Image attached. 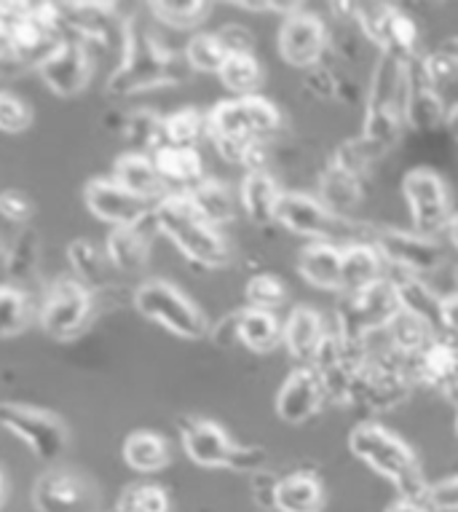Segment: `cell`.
Returning a JSON list of instances; mask_svg holds the SVG:
<instances>
[{
  "mask_svg": "<svg viewBox=\"0 0 458 512\" xmlns=\"http://www.w3.org/2000/svg\"><path fill=\"white\" fill-rule=\"evenodd\" d=\"M3 499H6V478H3V470H0V507H3Z\"/></svg>",
  "mask_w": 458,
  "mask_h": 512,
  "instance_id": "680465c9",
  "label": "cell"
},
{
  "mask_svg": "<svg viewBox=\"0 0 458 512\" xmlns=\"http://www.w3.org/2000/svg\"><path fill=\"white\" fill-rule=\"evenodd\" d=\"M386 512H434L426 502H416V499H397Z\"/></svg>",
  "mask_w": 458,
  "mask_h": 512,
  "instance_id": "11a10c76",
  "label": "cell"
},
{
  "mask_svg": "<svg viewBox=\"0 0 458 512\" xmlns=\"http://www.w3.org/2000/svg\"><path fill=\"white\" fill-rule=\"evenodd\" d=\"M247 309L276 311L287 303V285L276 274H255L244 287Z\"/></svg>",
  "mask_w": 458,
  "mask_h": 512,
  "instance_id": "bcb514c9",
  "label": "cell"
},
{
  "mask_svg": "<svg viewBox=\"0 0 458 512\" xmlns=\"http://www.w3.org/2000/svg\"><path fill=\"white\" fill-rule=\"evenodd\" d=\"M33 504L38 512H97V494L84 475L54 467L35 480Z\"/></svg>",
  "mask_w": 458,
  "mask_h": 512,
  "instance_id": "2e32d148",
  "label": "cell"
},
{
  "mask_svg": "<svg viewBox=\"0 0 458 512\" xmlns=\"http://www.w3.org/2000/svg\"><path fill=\"white\" fill-rule=\"evenodd\" d=\"M193 207L199 210V215L207 223H212L215 228L225 226L236 218V199L234 191L228 188L220 180H212V177H204L196 188L188 191Z\"/></svg>",
  "mask_w": 458,
  "mask_h": 512,
  "instance_id": "836d02e7",
  "label": "cell"
},
{
  "mask_svg": "<svg viewBox=\"0 0 458 512\" xmlns=\"http://www.w3.org/2000/svg\"><path fill=\"white\" fill-rule=\"evenodd\" d=\"M362 199V177L351 175L346 169L330 161V167L319 177V202L333 212L335 218H346L357 210Z\"/></svg>",
  "mask_w": 458,
  "mask_h": 512,
  "instance_id": "f546056e",
  "label": "cell"
},
{
  "mask_svg": "<svg viewBox=\"0 0 458 512\" xmlns=\"http://www.w3.org/2000/svg\"><path fill=\"white\" fill-rule=\"evenodd\" d=\"M113 180L150 204H159L164 196L172 194L167 183L161 180L156 161L148 153L129 151L124 156H118L116 164H113Z\"/></svg>",
  "mask_w": 458,
  "mask_h": 512,
  "instance_id": "44dd1931",
  "label": "cell"
},
{
  "mask_svg": "<svg viewBox=\"0 0 458 512\" xmlns=\"http://www.w3.org/2000/svg\"><path fill=\"white\" fill-rule=\"evenodd\" d=\"M116 512H172L169 494L156 483H134L118 496Z\"/></svg>",
  "mask_w": 458,
  "mask_h": 512,
  "instance_id": "7bdbcfd3",
  "label": "cell"
},
{
  "mask_svg": "<svg viewBox=\"0 0 458 512\" xmlns=\"http://www.w3.org/2000/svg\"><path fill=\"white\" fill-rule=\"evenodd\" d=\"M303 86H306L317 100H335V94H338V73L327 70L325 65H319V68L306 70Z\"/></svg>",
  "mask_w": 458,
  "mask_h": 512,
  "instance_id": "816d5d0a",
  "label": "cell"
},
{
  "mask_svg": "<svg viewBox=\"0 0 458 512\" xmlns=\"http://www.w3.org/2000/svg\"><path fill=\"white\" fill-rule=\"evenodd\" d=\"M381 156H384V151L378 145H373L370 140L359 135L354 140H346V143L338 145V151L333 153V164H338V167L351 172V175L365 177L367 169L373 167Z\"/></svg>",
  "mask_w": 458,
  "mask_h": 512,
  "instance_id": "f6af8a7d",
  "label": "cell"
},
{
  "mask_svg": "<svg viewBox=\"0 0 458 512\" xmlns=\"http://www.w3.org/2000/svg\"><path fill=\"white\" fill-rule=\"evenodd\" d=\"M217 76H220V84L236 97H255L263 86V68L255 54H231Z\"/></svg>",
  "mask_w": 458,
  "mask_h": 512,
  "instance_id": "74e56055",
  "label": "cell"
},
{
  "mask_svg": "<svg viewBox=\"0 0 458 512\" xmlns=\"http://www.w3.org/2000/svg\"><path fill=\"white\" fill-rule=\"evenodd\" d=\"M322 507H325V486L317 475L292 472L276 483V512H322Z\"/></svg>",
  "mask_w": 458,
  "mask_h": 512,
  "instance_id": "83f0119b",
  "label": "cell"
},
{
  "mask_svg": "<svg viewBox=\"0 0 458 512\" xmlns=\"http://www.w3.org/2000/svg\"><path fill=\"white\" fill-rule=\"evenodd\" d=\"M424 70L426 76L432 78L434 86H445L458 78V38H448V41L437 46L432 54H426Z\"/></svg>",
  "mask_w": 458,
  "mask_h": 512,
  "instance_id": "7dc6e473",
  "label": "cell"
},
{
  "mask_svg": "<svg viewBox=\"0 0 458 512\" xmlns=\"http://www.w3.org/2000/svg\"><path fill=\"white\" fill-rule=\"evenodd\" d=\"M67 261L73 269V277L92 290L94 295L108 293L113 290V263H110L108 252L100 250L97 244L89 239H75L67 244Z\"/></svg>",
  "mask_w": 458,
  "mask_h": 512,
  "instance_id": "cb8c5ba5",
  "label": "cell"
},
{
  "mask_svg": "<svg viewBox=\"0 0 458 512\" xmlns=\"http://www.w3.org/2000/svg\"><path fill=\"white\" fill-rule=\"evenodd\" d=\"M282 129V113L266 97H234L207 113V137L215 151L247 172L266 169L268 140Z\"/></svg>",
  "mask_w": 458,
  "mask_h": 512,
  "instance_id": "6da1fadb",
  "label": "cell"
},
{
  "mask_svg": "<svg viewBox=\"0 0 458 512\" xmlns=\"http://www.w3.org/2000/svg\"><path fill=\"white\" fill-rule=\"evenodd\" d=\"M0 427L19 437L30 448V454L46 464L59 462L70 445V429L65 419L35 405L0 403Z\"/></svg>",
  "mask_w": 458,
  "mask_h": 512,
  "instance_id": "9c48e42d",
  "label": "cell"
},
{
  "mask_svg": "<svg viewBox=\"0 0 458 512\" xmlns=\"http://www.w3.org/2000/svg\"><path fill=\"white\" fill-rule=\"evenodd\" d=\"M282 194L284 191H279V185L268 175V169L244 172L242 185H239V202H242L244 215L258 226L276 223V207H279Z\"/></svg>",
  "mask_w": 458,
  "mask_h": 512,
  "instance_id": "484cf974",
  "label": "cell"
},
{
  "mask_svg": "<svg viewBox=\"0 0 458 512\" xmlns=\"http://www.w3.org/2000/svg\"><path fill=\"white\" fill-rule=\"evenodd\" d=\"M38 263H41V234L33 226H25L6 252L3 269L9 274L11 285L22 287L35 277Z\"/></svg>",
  "mask_w": 458,
  "mask_h": 512,
  "instance_id": "8d00e7d4",
  "label": "cell"
},
{
  "mask_svg": "<svg viewBox=\"0 0 458 512\" xmlns=\"http://www.w3.org/2000/svg\"><path fill=\"white\" fill-rule=\"evenodd\" d=\"M445 234H448L450 244H453V247H456V250H458V212H456V215H453V218H450L448 231H445Z\"/></svg>",
  "mask_w": 458,
  "mask_h": 512,
  "instance_id": "6f0895ef",
  "label": "cell"
},
{
  "mask_svg": "<svg viewBox=\"0 0 458 512\" xmlns=\"http://www.w3.org/2000/svg\"><path fill=\"white\" fill-rule=\"evenodd\" d=\"M33 317V298L22 287L0 285V338H14L25 333Z\"/></svg>",
  "mask_w": 458,
  "mask_h": 512,
  "instance_id": "f35d334b",
  "label": "cell"
},
{
  "mask_svg": "<svg viewBox=\"0 0 458 512\" xmlns=\"http://www.w3.org/2000/svg\"><path fill=\"white\" fill-rule=\"evenodd\" d=\"M0 261H6V255H3V250H0Z\"/></svg>",
  "mask_w": 458,
  "mask_h": 512,
  "instance_id": "94428289",
  "label": "cell"
},
{
  "mask_svg": "<svg viewBox=\"0 0 458 512\" xmlns=\"http://www.w3.org/2000/svg\"><path fill=\"white\" fill-rule=\"evenodd\" d=\"M456 435H458V411H456Z\"/></svg>",
  "mask_w": 458,
  "mask_h": 512,
  "instance_id": "6125c7cd",
  "label": "cell"
},
{
  "mask_svg": "<svg viewBox=\"0 0 458 512\" xmlns=\"http://www.w3.org/2000/svg\"><path fill=\"white\" fill-rule=\"evenodd\" d=\"M134 309L183 341H199L209 333V322L196 303L164 279L142 282L132 295Z\"/></svg>",
  "mask_w": 458,
  "mask_h": 512,
  "instance_id": "52a82bcc",
  "label": "cell"
},
{
  "mask_svg": "<svg viewBox=\"0 0 458 512\" xmlns=\"http://www.w3.org/2000/svg\"><path fill=\"white\" fill-rule=\"evenodd\" d=\"M92 73V51H89V41H84L81 35L62 38L38 62V76L43 78V84L49 86V92H54L57 97H75V94L84 92L92 81Z\"/></svg>",
  "mask_w": 458,
  "mask_h": 512,
  "instance_id": "7c38bea8",
  "label": "cell"
},
{
  "mask_svg": "<svg viewBox=\"0 0 458 512\" xmlns=\"http://www.w3.org/2000/svg\"><path fill=\"white\" fill-rule=\"evenodd\" d=\"M416 384L448 392L450 384L458 378V346L445 336H437L424 352L413 360Z\"/></svg>",
  "mask_w": 458,
  "mask_h": 512,
  "instance_id": "7402d4cb",
  "label": "cell"
},
{
  "mask_svg": "<svg viewBox=\"0 0 458 512\" xmlns=\"http://www.w3.org/2000/svg\"><path fill=\"white\" fill-rule=\"evenodd\" d=\"M389 279H392L394 290H397V301H400V309L405 314L424 319L426 325H432L434 330L440 328L442 298L432 293V287L426 285L424 279L400 269H392Z\"/></svg>",
  "mask_w": 458,
  "mask_h": 512,
  "instance_id": "f1b7e54d",
  "label": "cell"
},
{
  "mask_svg": "<svg viewBox=\"0 0 458 512\" xmlns=\"http://www.w3.org/2000/svg\"><path fill=\"white\" fill-rule=\"evenodd\" d=\"M448 108L442 102L440 86L432 84L426 76L424 59L416 57L405 62V121L418 132H429L445 126Z\"/></svg>",
  "mask_w": 458,
  "mask_h": 512,
  "instance_id": "ac0fdd59",
  "label": "cell"
},
{
  "mask_svg": "<svg viewBox=\"0 0 458 512\" xmlns=\"http://www.w3.org/2000/svg\"><path fill=\"white\" fill-rule=\"evenodd\" d=\"M327 49H330V33L317 14L303 9L284 19L279 27V54L292 68H319Z\"/></svg>",
  "mask_w": 458,
  "mask_h": 512,
  "instance_id": "9a60e30c",
  "label": "cell"
},
{
  "mask_svg": "<svg viewBox=\"0 0 458 512\" xmlns=\"http://www.w3.org/2000/svg\"><path fill=\"white\" fill-rule=\"evenodd\" d=\"M400 314V301L394 290L392 279H378L375 285L346 293L341 309H338V322L335 328L351 344H365L367 336L378 330L389 328V322Z\"/></svg>",
  "mask_w": 458,
  "mask_h": 512,
  "instance_id": "30bf717a",
  "label": "cell"
},
{
  "mask_svg": "<svg viewBox=\"0 0 458 512\" xmlns=\"http://www.w3.org/2000/svg\"><path fill=\"white\" fill-rule=\"evenodd\" d=\"M453 282H456V290H458V266L453 269Z\"/></svg>",
  "mask_w": 458,
  "mask_h": 512,
  "instance_id": "91938a15",
  "label": "cell"
},
{
  "mask_svg": "<svg viewBox=\"0 0 458 512\" xmlns=\"http://www.w3.org/2000/svg\"><path fill=\"white\" fill-rule=\"evenodd\" d=\"M349 448L351 454L362 459L370 470L389 480L397 488L400 499L426 502L429 483L424 478V470H421L413 448L400 435H394L375 421H362L351 429Z\"/></svg>",
  "mask_w": 458,
  "mask_h": 512,
  "instance_id": "3957f363",
  "label": "cell"
},
{
  "mask_svg": "<svg viewBox=\"0 0 458 512\" xmlns=\"http://www.w3.org/2000/svg\"><path fill=\"white\" fill-rule=\"evenodd\" d=\"M405 126V62L381 54L370 78L362 137L386 153L400 143Z\"/></svg>",
  "mask_w": 458,
  "mask_h": 512,
  "instance_id": "5b68a950",
  "label": "cell"
},
{
  "mask_svg": "<svg viewBox=\"0 0 458 512\" xmlns=\"http://www.w3.org/2000/svg\"><path fill=\"white\" fill-rule=\"evenodd\" d=\"M153 226L201 269H220L228 263V244L220 228L201 218L188 194H167L153 207Z\"/></svg>",
  "mask_w": 458,
  "mask_h": 512,
  "instance_id": "277c9868",
  "label": "cell"
},
{
  "mask_svg": "<svg viewBox=\"0 0 458 512\" xmlns=\"http://www.w3.org/2000/svg\"><path fill=\"white\" fill-rule=\"evenodd\" d=\"M445 126H448L450 137L456 140V148H458V102L453 108H448V118H445Z\"/></svg>",
  "mask_w": 458,
  "mask_h": 512,
  "instance_id": "9f6ffc18",
  "label": "cell"
},
{
  "mask_svg": "<svg viewBox=\"0 0 458 512\" xmlns=\"http://www.w3.org/2000/svg\"><path fill=\"white\" fill-rule=\"evenodd\" d=\"M325 387L319 381L317 370L311 365H300L284 378L282 387L276 392V416L284 424H306L325 403Z\"/></svg>",
  "mask_w": 458,
  "mask_h": 512,
  "instance_id": "d6986e66",
  "label": "cell"
},
{
  "mask_svg": "<svg viewBox=\"0 0 458 512\" xmlns=\"http://www.w3.org/2000/svg\"><path fill=\"white\" fill-rule=\"evenodd\" d=\"M375 46L381 49V54H389V57L402 59V62L416 59V49H418L416 22H413L405 11L392 6V11H389V17H386L384 27H381V35H378Z\"/></svg>",
  "mask_w": 458,
  "mask_h": 512,
  "instance_id": "e575fe53",
  "label": "cell"
},
{
  "mask_svg": "<svg viewBox=\"0 0 458 512\" xmlns=\"http://www.w3.org/2000/svg\"><path fill=\"white\" fill-rule=\"evenodd\" d=\"M169 459H172L169 443L161 435H156V432L140 429V432H132L124 440V462L134 472L153 475V472L167 470Z\"/></svg>",
  "mask_w": 458,
  "mask_h": 512,
  "instance_id": "d6a6232c",
  "label": "cell"
},
{
  "mask_svg": "<svg viewBox=\"0 0 458 512\" xmlns=\"http://www.w3.org/2000/svg\"><path fill=\"white\" fill-rule=\"evenodd\" d=\"M386 338H389V344L397 354L402 357H408V360H416L418 354L424 352L426 346L432 344L434 338H437V330L432 325H426L424 319L413 317V314H405L400 309V314L389 322V328H386Z\"/></svg>",
  "mask_w": 458,
  "mask_h": 512,
  "instance_id": "d590c367",
  "label": "cell"
},
{
  "mask_svg": "<svg viewBox=\"0 0 458 512\" xmlns=\"http://www.w3.org/2000/svg\"><path fill=\"white\" fill-rule=\"evenodd\" d=\"M84 204L94 218L113 228L145 226V220H153V207H156L134 196L132 191H126L113 177L89 180L84 188Z\"/></svg>",
  "mask_w": 458,
  "mask_h": 512,
  "instance_id": "5bb4252c",
  "label": "cell"
},
{
  "mask_svg": "<svg viewBox=\"0 0 458 512\" xmlns=\"http://www.w3.org/2000/svg\"><path fill=\"white\" fill-rule=\"evenodd\" d=\"M185 62H188V70H196V73H220L223 62L228 59L223 43L217 38V33H199L193 35L188 46L183 51Z\"/></svg>",
  "mask_w": 458,
  "mask_h": 512,
  "instance_id": "b9f144b4",
  "label": "cell"
},
{
  "mask_svg": "<svg viewBox=\"0 0 458 512\" xmlns=\"http://www.w3.org/2000/svg\"><path fill=\"white\" fill-rule=\"evenodd\" d=\"M236 333H239V344L252 352L266 354L282 344L284 322L276 317V311L244 309L236 314Z\"/></svg>",
  "mask_w": 458,
  "mask_h": 512,
  "instance_id": "4dcf8cb0",
  "label": "cell"
},
{
  "mask_svg": "<svg viewBox=\"0 0 458 512\" xmlns=\"http://www.w3.org/2000/svg\"><path fill=\"white\" fill-rule=\"evenodd\" d=\"M148 234L142 231V226L132 228H113L105 242V252H108L113 269L121 274H140L148 263Z\"/></svg>",
  "mask_w": 458,
  "mask_h": 512,
  "instance_id": "1f68e13d",
  "label": "cell"
},
{
  "mask_svg": "<svg viewBox=\"0 0 458 512\" xmlns=\"http://www.w3.org/2000/svg\"><path fill=\"white\" fill-rule=\"evenodd\" d=\"M33 212V202H30L22 191H17V188L0 191V218L3 220L17 223V226H27L30 218H33Z\"/></svg>",
  "mask_w": 458,
  "mask_h": 512,
  "instance_id": "681fc988",
  "label": "cell"
},
{
  "mask_svg": "<svg viewBox=\"0 0 458 512\" xmlns=\"http://www.w3.org/2000/svg\"><path fill=\"white\" fill-rule=\"evenodd\" d=\"M148 9L161 25L175 27V30H191V27H199L201 22H207L212 6L193 0V3H150Z\"/></svg>",
  "mask_w": 458,
  "mask_h": 512,
  "instance_id": "ee69618b",
  "label": "cell"
},
{
  "mask_svg": "<svg viewBox=\"0 0 458 512\" xmlns=\"http://www.w3.org/2000/svg\"><path fill=\"white\" fill-rule=\"evenodd\" d=\"M370 242L389 269L408 271L416 277L432 274L445 261V250L432 236L418 234V231H402V228H378Z\"/></svg>",
  "mask_w": 458,
  "mask_h": 512,
  "instance_id": "4fadbf2b",
  "label": "cell"
},
{
  "mask_svg": "<svg viewBox=\"0 0 458 512\" xmlns=\"http://www.w3.org/2000/svg\"><path fill=\"white\" fill-rule=\"evenodd\" d=\"M207 135V116L196 108H183L164 118V145L175 148H196Z\"/></svg>",
  "mask_w": 458,
  "mask_h": 512,
  "instance_id": "60d3db41",
  "label": "cell"
},
{
  "mask_svg": "<svg viewBox=\"0 0 458 512\" xmlns=\"http://www.w3.org/2000/svg\"><path fill=\"white\" fill-rule=\"evenodd\" d=\"M33 124V108L14 92H0V132L22 135Z\"/></svg>",
  "mask_w": 458,
  "mask_h": 512,
  "instance_id": "c3c4849f",
  "label": "cell"
},
{
  "mask_svg": "<svg viewBox=\"0 0 458 512\" xmlns=\"http://www.w3.org/2000/svg\"><path fill=\"white\" fill-rule=\"evenodd\" d=\"M180 437L188 459L204 470L223 467L236 472H260L266 464V451H260L258 445H236L217 421L196 419V416L183 419Z\"/></svg>",
  "mask_w": 458,
  "mask_h": 512,
  "instance_id": "8992f818",
  "label": "cell"
},
{
  "mask_svg": "<svg viewBox=\"0 0 458 512\" xmlns=\"http://www.w3.org/2000/svg\"><path fill=\"white\" fill-rule=\"evenodd\" d=\"M402 194L408 202L413 231L437 239V234L448 231V223L453 218L450 210L448 185L432 169H410L402 180Z\"/></svg>",
  "mask_w": 458,
  "mask_h": 512,
  "instance_id": "8fae6325",
  "label": "cell"
},
{
  "mask_svg": "<svg viewBox=\"0 0 458 512\" xmlns=\"http://www.w3.org/2000/svg\"><path fill=\"white\" fill-rule=\"evenodd\" d=\"M300 277L319 290H343V247L335 242H311L300 250Z\"/></svg>",
  "mask_w": 458,
  "mask_h": 512,
  "instance_id": "603a6c76",
  "label": "cell"
},
{
  "mask_svg": "<svg viewBox=\"0 0 458 512\" xmlns=\"http://www.w3.org/2000/svg\"><path fill=\"white\" fill-rule=\"evenodd\" d=\"M220 43H223L225 54H255V43H252V33L242 25H225L220 33H217Z\"/></svg>",
  "mask_w": 458,
  "mask_h": 512,
  "instance_id": "f5cc1de1",
  "label": "cell"
},
{
  "mask_svg": "<svg viewBox=\"0 0 458 512\" xmlns=\"http://www.w3.org/2000/svg\"><path fill=\"white\" fill-rule=\"evenodd\" d=\"M426 504H429L434 512H458V475L429 486Z\"/></svg>",
  "mask_w": 458,
  "mask_h": 512,
  "instance_id": "f907efd6",
  "label": "cell"
},
{
  "mask_svg": "<svg viewBox=\"0 0 458 512\" xmlns=\"http://www.w3.org/2000/svg\"><path fill=\"white\" fill-rule=\"evenodd\" d=\"M325 317L311 306H298L290 311V317L284 319L282 344L290 352L292 360H298L300 365H311L317 357L319 346L327 336Z\"/></svg>",
  "mask_w": 458,
  "mask_h": 512,
  "instance_id": "ffe728a7",
  "label": "cell"
},
{
  "mask_svg": "<svg viewBox=\"0 0 458 512\" xmlns=\"http://www.w3.org/2000/svg\"><path fill=\"white\" fill-rule=\"evenodd\" d=\"M121 135L134 148V153H153L164 145V118L150 113V110H134L129 116H124V126Z\"/></svg>",
  "mask_w": 458,
  "mask_h": 512,
  "instance_id": "ab89813d",
  "label": "cell"
},
{
  "mask_svg": "<svg viewBox=\"0 0 458 512\" xmlns=\"http://www.w3.org/2000/svg\"><path fill=\"white\" fill-rule=\"evenodd\" d=\"M185 68V57L177 59L175 54L161 49L150 30H145L137 19H129L121 30V62L110 73L108 92L116 97H132L148 89L177 84Z\"/></svg>",
  "mask_w": 458,
  "mask_h": 512,
  "instance_id": "7a4b0ae2",
  "label": "cell"
},
{
  "mask_svg": "<svg viewBox=\"0 0 458 512\" xmlns=\"http://www.w3.org/2000/svg\"><path fill=\"white\" fill-rule=\"evenodd\" d=\"M94 311H97V295L86 290L75 277H62L43 295L38 322L51 341L67 344L92 325Z\"/></svg>",
  "mask_w": 458,
  "mask_h": 512,
  "instance_id": "ba28073f",
  "label": "cell"
},
{
  "mask_svg": "<svg viewBox=\"0 0 458 512\" xmlns=\"http://www.w3.org/2000/svg\"><path fill=\"white\" fill-rule=\"evenodd\" d=\"M153 161H156L161 180L167 183L169 191H177V194H188L204 180V161L196 148L161 145L159 151L153 153Z\"/></svg>",
  "mask_w": 458,
  "mask_h": 512,
  "instance_id": "d4e9b609",
  "label": "cell"
},
{
  "mask_svg": "<svg viewBox=\"0 0 458 512\" xmlns=\"http://www.w3.org/2000/svg\"><path fill=\"white\" fill-rule=\"evenodd\" d=\"M341 220L309 194H282L276 207V223L311 242H333V236L341 231Z\"/></svg>",
  "mask_w": 458,
  "mask_h": 512,
  "instance_id": "e0dca14e",
  "label": "cell"
},
{
  "mask_svg": "<svg viewBox=\"0 0 458 512\" xmlns=\"http://www.w3.org/2000/svg\"><path fill=\"white\" fill-rule=\"evenodd\" d=\"M440 328L448 330L450 336H458V290L450 295H442Z\"/></svg>",
  "mask_w": 458,
  "mask_h": 512,
  "instance_id": "db71d44e",
  "label": "cell"
},
{
  "mask_svg": "<svg viewBox=\"0 0 458 512\" xmlns=\"http://www.w3.org/2000/svg\"><path fill=\"white\" fill-rule=\"evenodd\" d=\"M386 263L381 252L375 250L373 242H354L343 244V290L341 293H357L365 287L375 285L378 279H384Z\"/></svg>",
  "mask_w": 458,
  "mask_h": 512,
  "instance_id": "4316f807",
  "label": "cell"
}]
</instances>
